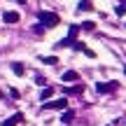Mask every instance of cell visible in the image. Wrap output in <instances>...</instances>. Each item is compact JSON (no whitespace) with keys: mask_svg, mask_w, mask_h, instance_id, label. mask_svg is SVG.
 Listing matches in <instances>:
<instances>
[{"mask_svg":"<svg viewBox=\"0 0 126 126\" xmlns=\"http://www.w3.org/2000/svg\"><path fill=\"white\" fill-rule=\"evenodd\" d=\"M37 19H40V23L45 28H56L61 23V16L56 12H40V14H37Z\"/></svg>","mask_w":126,"mask_h":126,"instance_id":"6da1fadb","label":"cell"},{"mask_svg":"<svg viewBox=\"0 0 126 126\" xmlns=\"http://www.w3.org/2000/svg\"><path fill=\"white\" fill-rule=\"evenodd\" d=\"M68 108V98H59V100H51V103H45L42 110H65Z\"/></svg>","mask_w":126,"mask_h":126,"instance_id":"7a4b0ae2","label":"cell"},{"mask_svg":"<svg viewBox=\"0 0 126 126\" xmlns=\"http://www.w3.org/2000/svg\"><path fill=\"white\" fill-rule=\"evenodd\" d=\"M2 21H5V23H19V12H12V9L5 12V14H2Z\"/></svg>","mask_w":126,"mask_h":126,"instance_id":"3957f363","label":"cell"},{"mask_svg":"<svg viewBox=\"0 0 126 126\" xmlns=\"http://www.w3.org/2000/svg\"><path fill=\"white\" fill-rule=\"evenodd\" d=\"M77 9H82V12H91V9H94V2H91V0H79Z\"/></svg>","mask_w":126,"mask_h":126,"instance_id":"277c9868","label":"cell"},{"mask_svg":"<svg viewBox=\"0 0 126 126\" xmlns=\"http://www.w3.org/2000/svg\"><path fill=\"white\" fill-rule=\"evenodd\" d=\"M79 79V75H77L75 70H68V72H63V82H77Z\"/></svg>","mask_w":126,"mask_h":126,"instance_id":"5b68a950","label":"cell"},{"mask_svg":"<svg viewBox=\"0 0 126 126\" xmlns=\"http://www.w3.org/2000/svg\"><path fill=\"white\" fill-rule=\"evenodd\" d=\"M96 89H98L100 94H108V91H114V89H117V84H96Z\"/></svg>","mask_w":126,"mask_h":126,"instance_id":"8992f818","label":"cell"},{"mask_svg":"<svg viewBox=\"0 0 126 126\" xmlns=\"http://www.w3.org/2000/svg\"><path fill=\"white\" fill-rule=\"evenodd\" d=\"M12 72H14V75H19V77H21L23 72H26V68H23V63H12Z\"/></svg>","mask_w":126,"mask_h":126,"instance_id":"52a82bcc","label":"cell"},{"mask_svg":"<svg viewBox=\"0 0 126 126\" xmlns=\"http://www.w3.org/2000/svg\"><path fill=\"white\" fill-rule=\"evenodd\" d=\"M72 117H75V112H72V110H65V112H63V117H61V122H63V124H70Z\"/></svg>","mask_w":126,"mask_h":126,"instance_id":"ba28073f","label":"cell"},{"mask_svg":"<svg viewBox=\"0 0 126 126\" xmlns=\"http://www.w3.org/2000/svg\"><path fill=\"white\" fill-rule=\"evenodd\" d=\"M77 33H79V26H70V31H68V37H70V40H75Z\"/></svg>","mask_w":126,"mask_h":126,"instance_id":"9c48e42d","label":"cell"},{"mask_svg":"<svg viewBox=\"0 0 126 126\" xmlns=\"http://www.w3.org/2000/svg\"><path fill=\"white\" fill-rule=\"evenodd\" d=\"M51 94H54V89H51V86H49V89H42V94H40V100H47Z\"/></svg>","mask_w":126,"mask_h":126,"instance_id":"30bf717a","label":"cell"},{"mask_svg":"<svg viewBox=\"0 0 126 126\" xmlns=\"http://www.w3.org/2000/svg\"><path fill=\"white\" fill-rule=\"evenodd\" d=\"M79 28H84V31H94V28H96V23H94V21H84Z\"/></svg>","mask_w":126,"mask_h":126,"instance_id":"8fae6325","label":"cell"},{"mask_svg":"<svg viewBox=\"0 0 126 126\" xmlns=\"http://www.w3.org/2000/svg\"><path fill=\"white\" fill-rule=\"evenodd\" d=\"M9 119H12V122H16V124H21V122H23V114H21V112H16V114H12Z\"/></svg>","mask_w":126,"mask_h":126,"instance_id":"7c38bea8","label":"cell"},{"mask_svg":"<svg viewBox=\"0 0 126 126\" xmlns=\"http://www.w3.org/2000/svg\"><path fill=\"white\" fill-rule=\"evenodd\" d=\"M42 61H45V63H49V65H54V63H59V59H56V56H45Z\"/></svg>","mask_w":126,"mask_h":126,"instance_id":"4fadbf2b","label":"cell"},{"mask_svg":"<svg viewBox=\"0 0 126 126\" xmlns=\"http://www.w3.org/2000/svg\"><path fill=\"white\" fill-rule=\"evenodd\" d=\"M114 12H117V14H126V0H122V5H119Z\"/></svg>","mask_w":126,"mask_h":126,"instance_id":"5bb4252c","label":"cell"},{"mask_svg":"<svg viewBox=\"0 0 126 126\" xmlns=\"http://www.w3.org/2000/svg\"><path fill=\"white\" fill-rule=\"evenodd\" d=\"M72 47H75L77 51H84V49H86V47H84V42H72Z\"/></svg>","mask_w":126,"mask_h":126,"instance_id":"9a60e30c","label":"cell"},{"mask_svg":"<svg viewBox=\"0 0 126 126\" xmlns=\"http://www.w3.org/2000/svg\"><path fill=\"white\" fill-rule=\"evenodd\" d=\"M2 126H16V122H12V119H5V124Z\"/></svg>","mask_w":126,"mask_h":126,"instance_id":"2e32d148","label":"cell"},{"mask_svg":"<svg viewBox=\"0 0 126 126\" xmlns=\"http://www.w3.org/2000/svg\"><path fill=\"white\" fill-rule=\"evenodd\" d=\"M16 2H19V5H26V2H28V0H16Z\"/></svg>","mask_w":126,"mask_h":126,"instance_id":"e0dca14e","label":"cell"},{"mask_svg":"<svg viewBox=\"0 0 126 126\" xmlns=\"http://www.w3.org/2000/svg\"><path fill=\"white\" fill-rule=\"evenodd\" d=\"M0 98H2V91H0Z\"/></svg>","mask_w":126,"mask_h":126,"instance_id":"ac0fdd59","label":"cell"},{"mask_svg":"<svg viewBox=\"0 0 126 126\" xmlns=\"http://www.w3.org/2000/svg\"><path fill=\"white\" fill-rule=\"evenodd\" d=\"M124 72H126V68H124Z\"/></svg>","mask_w":126,"mask_h":126,"instance_id":"d6986e66","label":"cell"},{"mask_svg":"<svg viewBox=\"0 0 126 126\" xmlns=\"http://www.w3.org/2000/svg\"><path fill=\"white\" fill-rule=\"evenodd\" d=\"M124 26H126V23H124Z\"/></svg>","mask_w":126,"mask_h":126,"instance_id":"ffe728a7","label":"cell"}]
</instances>
